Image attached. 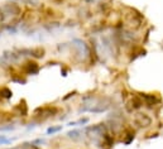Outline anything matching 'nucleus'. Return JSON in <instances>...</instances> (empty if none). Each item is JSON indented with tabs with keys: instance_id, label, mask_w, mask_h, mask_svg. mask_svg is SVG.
<instances>
[{
	"instance_id": "obj_1",
	"label": "nucleus",
	"mask_w": 163,
	"mask_h": 149,
	"mask_svg": "<svg viewBox=\"0 0 163 149\" xmlns=\"http://www.w3.org/2000/svg\"><path fill=\"white\" fill-rule=\"evenodd\" d=\"M110 108V100L106 97L101 96H94V95H85L82 97V106L80 111L82 113H94V114H100L105 113L106 110Z\"/></svg>"
},
{
	"instance_id": "obj_2",
	"label": "nucleus",
	"mask_w": 163,
	"mask_h": 149,
	"mask_svg": "<svg viewBox=\"0 0 163 149\" xmlns=\"http://www.w3.org/2000/svg\"><path fill=\"white\" fill-rule=\"evenodd\" d=\"M58 113V108L52 106V105H47V106H42L34 110V117L39 119V121H44L50 117L57 115Z\"/></svg>"
},
{
	"instance_id": "obj_3",
	"label": "nucleus",
	"mask_w": 163,
	"mask_h": 149,
	"mask_svg": "<svg viewBox=\"0 0 163 149\" xmlns=\"http://www.w3.org/2000/svg\"><path fill=\"white\" fill-rule=\"evenodd\" d=\"M71 46L76 49V57L80 61H85L90 57V48L81 39H74L71 42Z\"/></svg>"
},
{
	"instance_id": "obj_4",
	"label": "nucleus",
	"mask_w": 163,
	"mask_h": 149,
	"mask_svg": "<svg viewBox=\"0 0 163 149\" xmlns=\"http://www.w3.org/2000/svg\"><path fill=\"white\" fill-rule=\"evenodd\" d=\"M86 136H89L90 139H92L94 141H98L102 139V136L106 134V126L105 124H98V125H92L85 129Z\"/></svg>"
},
{
	"instance_id": "obj_5",
	"label": "nucleus",
	"mask_w": 163,
	"mask_h": 149,
	"mask_svg": "<svg viewBox=\"0 0 163 149\" xmlns=\"http://www.w3.org/2000/svg\"><path fill=\"white\" fill-rule=\"evenodd\" d=\"M20 71L27 74V76H32V74H37L39 72V65L35 61H26L24 63L20 66Z\"/></svg>"
},
{
	"instance_id": "obj_6",
	"label": "nucleus",
	"mask_w": 163,
	"mask_h": 149,
	"mask_svg": "<svg viewBox=\"0 0 163 149\" xmlns=\"http://www.w3.org/2000/svg\"><path fill=\"white\" fill-rule=\"evenodd\" d=\"M13 114L17 116H27L28 115V105L26 100H22L13 108Z\"/></svg>"
},
{
	"instance_id": "obj_7",
	"label": "nucleus",
	"mask_w": 163,
	"mask_h": 149,
	"mask_svg": "<svg viewBox=\"0 0 163 149\" xmlns=\"http://www.w3.org/2000/svg\"><path fill=\"white\" fill-rule=\"evenodd\" d=\"M20 56L18 53H14V52H5L3 54V61H5L8 65H13V63H17L18 61H19Z\"/></svg>"
},
{
	"instance_id": "obj_8",
	"label": "nucleus",
	"mask_w": 163,
	"mask_h": 149,
	"mask_svg": "<svg viewBox=\"0 0 163 149\" xmlns=\"http://www.w3.org/2000/svg\"><path fill=\"white\" fill-rule=\"evenodd\" d=\"M150 117L147 114H137L135 115V123L140 126H148L150 124Z\"/></svg>"
},
{
	"instance_id": "obj_9",
	"label": "nucleus",
	"mask_w": 163,
	"mask_h": 149,
	"mask_svg": "<svg viewBox=\"0 0 163 149\" xmlns=\"http://www.w3.org/2000/svg\"><path fill=\"white\" fill-rule=\"evenodd\" d=\"M46 54V51L43 47H34V48H29V56L33 58H43Z\"/></svg>"
},
{
	"instance_id": "obj_10",
	"label": "nucleus",
	"mask_w": 163,
	"mask_h": 149,
	"mask_svg": "<svg viewBox=\"0 0 163 149\" xmlns=\"http://www.w3.org/2000/svg\"><path fill=\"white\" fill-rule=\"evenodd\" d=\"M67 138L72 139V140H81L82 139V132L81 130H70V132L67 133Z\"/></svg>"
},
{
	"instance_id": "obj_11",
	"label": "nucleus",
	"mask_w": 163,
	"mask_h": 149,
	"mask_svg": "<svg viewBox=\"0 0 163 149\" xmlns=\"http://www.w3.org/2000/svg\"><path fill=\"white\" fill-rule=\"evenodd\" d=\"M11 95H13V92H11L10 89L5 87V86L4 87H0V100H9Z\"/></svg>"
},
{
	"instance_id": "obj_12",
	"label": "nucleus",
	"mask_w": 163,
	"mask_h": 149,
	"mask_svg": "<svg viewBox=\"0 0 163 149\" xmlns=\"http://www.w3.org/2000/svg\"><path fill=\"white\" fill-rule=\"evenodd\" d=\"M14 119V114H3V116L0 117V124H9L11 120Z\"/></svg>"
},
{
	"instance_id": "obj_13",
	"label": "nucleus",
	"mask_w": 163,
	"mask_h": 149,
	"mask_svg": "<svg viewBox=\"0 0 163 149\" xmlns=\"http://www.w3.org/2000/svg\"><path fill=\"white\" fill-rule=\"evenodd\" d=\"M89 121V119L87 117H83V119H78L77 121H71V123H68L67 125L68 126H77V125H85V124Z\"/></svg>"
},
{
	"instance_id": "obj_14",
	"label": "nucleus",
	"mask_w": 163,
	"mask_h": 149,
	"mask_svg": "<svg viewBox=\"0 0 163 149\" xmlns=\"http://www.w3.org/2000/svg\"><path fill=\"white\" fill-rule=\"evenodd\" d=\"M62 130V126L59 125V126H51V128H48L47 129V134L48 135H53V134H56V133H58V132H61Z\"/></svg>"
},
{
	"instance_id": "obj_15",
	"label": "nucleus",
	"mask_w": 163,
	"mask_h": 149,
	"mask_svg": "<svg viewBox=\"0 0 163 149\" xmlns=\"http://www.w3.org/2000/svg\"><path fill=\"white\" fill-rule=\"evenodd\" d=\"M13 141V139H8L5 135H0V144L4 145V144H10Z\"/></svg>"
},
{
	"instance_id": "obj_16",
	"label": "nucleus",
	"mask_w": 163,
	"mask_h": 149,
	"mask_svg": "<svg viewBox=\"0 0 163 149\" xmlns=\"http://www.w3.org/2000/svg\"><path fill=\"white\" fill-rule=\"evenodd\" d=\"M51 2L53 3V4H57V5H59V4H62V3H65L66 0H51Z\"/></svg>"
}]
</instances>
